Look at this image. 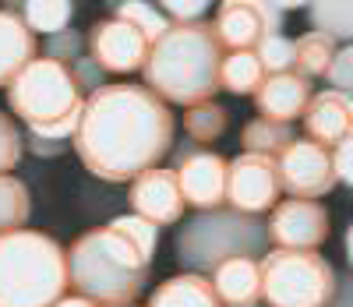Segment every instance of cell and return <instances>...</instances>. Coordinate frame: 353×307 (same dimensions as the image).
Listing matches in <instances>:
<instances>
[{
  "mask_svg": "<svg viewBox=\"0 0 353 307\" xmlns=\"http://www.w3.org/2000/svg\"><path fill=\"white\" fill-rule=\"evenodd\" d=\"M28 212H32V201H28V188H25L18 177L0 173V233L25 230Z\"/></svg>",
  "mask_w": 353,
  "mask_h": 307,
  "instance_id": "cell-24",
  "label": "cell"
},
{
  "mask_svg": "<svg viewBox=\"0 0 353 307\" xmlns=\"http://www.w3.org/2000/svg\"><path fill=\"white\" fill-rule=\"evenodd\" d=\"M265 244H269L265 223L233 208H212L184 226V233L176 237V255L191 268L212 272L226 258H258Z\"/></svg>",
  "mask_w": 353,
  "mask_h": 307,
  "instance_id": "cell-6",
  "label": "cell"
},
{
  "mask_svg": "<svg viewBox=\"0 0 353 307\" xmlns=\"http://www.w3.org/2000/svg\"><path fill=\"white\" fill-rule=\"evenodd\" d=\"M254 307H258V304H254Z\"/></svg>",
  "mask_w": 353,
  "mask_h": 307,
  "instance_id": "cell-37",
  "label": "cell"
},
{
  "mask_svg": "<svg viewBox=\"0 0 353 307\" xmlns=\"http://www.w3.org/2000/svg\"><path fill=\"white\" fill-rule=\"evenodd\" d=\"M81 46H85V39L74 32V28H64V32H57V36L46 39V57L57 60V64H74Z\"/></svg>",
  "mask_w": 353,
  "mask_h": 307,
  "instance_id": "cell-31",
  "label": "cell"
},
{
  "mask_svg": "<svg viewBox=\"0 0 353 307\" xmlns=\"http://www.w3.org/2000/svg\"><path fill=\"white\" fill-rule=\"evenodd\" d=\"M269 78L261 71L258 57L254 53H226L223 57V68H219V85L233 96H254L261 88V81Z\"/></svg>",
  "mask_w": 353,
  "mask_h": 307,
  "instance_id": "cell-20",
  "label": "cell"
},
{
  "mask_svg": "<svg viewBox=\"0 0 353 307\" xmlns=\"http://www.w3.org/2000/svg\"><path fill=\"white\" fill-rule=\"evenodd\" d=\"M53 307H96V304L85 300V297H64V300H57Z\"/></svg>",
  "mask_w": 353,
  "mask_h": 307,
  "instance_id": "cell-36",
  "label": "cell"
},
{
  "mask_svg": "<svg viewBox=\"0 0 353 307\" xmlns=\"http://www.w3.org/2000/svg\"><path fill=\"white\" fill-rule=\"evenodd\" d=\"M21 21L32 28V32H43V36H57L71 25V14H74V4L68 0H28L21 4Z\"/></svg>",
  "mask_w": 353,
  "mask_h": 307,
  "instance_id": "cell-22",
  "label": "cell"
},
{
  "mask_svg": "<svg viewBox=\"0 0 353 307\" xmlns=\"http://www.w3.org/2000/svg\"><path fill=\"white\" fill-rule=\"evenodd\" d=\"M28 145H32V152L36 156H46V159H57L61 156V141H46V138H39V135H28Z\"/></svg>",
  "mask_w": 353,
  "mask_h": 307,
  "instance_id": "cell-35",
  "label": "cell"
},
{
  "mask_svg": "<svg viewBox=\"0 0 353 307\" xmlns=\"http://www.w3.org/2000/svg\"><path fill=\"white\" fill-rule=\"evenodd\" d=\"M265 230H269V240H276L283 251H314L318 244L329 240L332 219L325 205L290 198L272 208V219Z\"/></svg>",
  "mask_w": 353,
  "mask_h": 307,
  "instance_id": "cell-12",
  "label": "cell"
},
{
  "mask_svg": "<svg viewBox=\"0 0 353 307\" xmlns=\"http://www.w3.org/2000/svg\"><path fill=\"white\" fill-rule=\"evenodd\" d=\"M226 50L216 39L212 21H188L170 25V32L152 43L145 60V88L156 92L163 103L198 106L209 103L219 92V68Z\"/></svg>",
  "mask_w": 353,
  "mask_h": 307,
  "instance_id": "cell-2",
  "label": "cell"
},
{
  "mask_svg": "<svg viewBox=\"0 0 353 307\" xmlns=\"http://www.w3.org/2000/svg\"><path fill=\"white\" fill-rule=\"evenodd\" d=\"M39 39L14 8H0V88H8L25 64L36 60Z\"/></svg>",
  "mask_w": 353,
  "mask_h": 307,
  "instance_id": "cell-17",
  "label": "cell"
},
{
  "mask_svg": "<svg viewBox=\"0 0 353 307\" xmlns=\"http://www.w3.org/2000/svg\"><path fill=\"white\" fill-rule=\"evenodd\" d=\"M283 11L279 4H251V0H226L216 11V39L230 53H254V46L269 36H279Z\"/></svg>",
  "mask_w": 353,
  "mask_h": 307,
  "instance_id": "cell-10",
  "label": "cell"
},
{
  "mask_svg": "<svg viewBox=\"0 0 353 307\" xmlns=\"http://www.w3.org/2000/svg\"><path fill=\"white\" fill-rule=\"evenodd\" d=\"M265 307H329L336 300V272L318 251H269L258 258Z\"/></svg>",
  "mask_w": 353,
  "mask_h": 307,
  "instance_id": "cell-7",
  "label": "cell"
},
{
  "mask_svg": "<svg viewBox=\"0 0 353 307\" xmlns=\"http://www.w3.org/2000/svg\"><path fill=\"white\" fill-rule=\"evenodd\" d=\"M152 43L145 39L134 25L121 21V18H103L92 25L88 32V53H92V64L99 71L110 75H131L141 71L145 60H149Z\"/></svg>",
  "mask_w": 353,
  "mask_h": 307,
  "instance_id": "cell-11",
  "label": "cell"
},
{
  "mask_svg": "<svg viewBox=\"0 0 353 307\" xmlns=\"http://www.w3.org/2000/svg\"><path fill=\"white\" fill-rule=\"evenodd\" d=\"M21 152H25V141H21L18 124L8 113H0V173H11L21 159Z\"/></svg>",
  "mask_w": 353,
  "mask_h": 307,
  "instance_id": "cell-30",
  "label": "cell"
},
{
  "mask_svg": "<svg viewBox=\"0 0 353 307\" xmlns=\"http://www.w3.org/2000/svg\"><path fill=\"white\" fill-rule=\"evenodd\" d=\"M254 57L265 75H286V71H293V39L269 36L254 46Z\"/></svg>",
  "mask_w": 353,
  "mask_h": 307,
  "instance_id": "cell-28",
  "label": "cell"
},
{
  "mask_svg": "<svg viewBox=\"0 0 353 307\" xmlns=\"http://www.w3.org/2000/svg\"><path fill=\"white\" fill-rule=\"evenodd\" d=\"M290 141H293L290 124H276V120H251V124L241 131V145H244V152H251V156L276 159Z\"/></svg>",
  "mask_w": 353,
  "mask_h": 307,
  "instance_id": "cell-23",
  "label": "cell"
},
{
  "mask_svg": "<svg viewBox=\"0 0 353 307\" xmlns=\"http://www.w3.org/2000/svg\"><path fill=\"white\" fill-rule=\"evenodd\" d=\"M68 286V255L50 233H0V307H53Z\"/></svg>",
  "mask_w": 353,
  "mask_h": 307,
  "instance_id": "cell-4",
  "label": "cell"
},
{
  "mask_svg": "<svg viewBox=\"0 0 353 307\" xmlns=\"http://www.w3.org/2000/svg\"><path fill=\"white\" fill-rule=\"evenodd\" d=\"M304 128H307V141L321 145V148H336L339 141L353 138V99L343 92H314L307 110H304Z\"/></svg>",
  "mask_w": 353,
  "mask_h": 307,
  "instance_id": "cell-15",
  "label": "cell"
},
{
  "mask_svg": "<svg viewBox=\"0 0 353 307\" xmlns=\"http://www.w3.org/2000/svg\"><path fill=\"white\" fill-rule=\"evenodd\" d=\"M226 124H230V113L219 103H212V99L198 103V106H188V113H184V131L194 141H216V138H223Z\"/></svg>",
  "mask_w": 353,
  "mask_h": 307,
  "instance_id": "cell-26",
  "label": "cell"
},
{
  "mask_svg": "<svg viewBox=\"0 0 353 307\" xmlns=\"http://www.w3.org/2000/svg\"><path fill=\"white\" fill-rule=\"evenodd\" d=\"M145 307H223L219 297L212 293V283L198 272H184L173 279L159 283Z\"/></svg>",
  "mask_w": 353,
  "mask_h": 307,
  "instance_id": "cell-19",
  "label": "cell"
},
{
  "mask_svg": "<svg viewBox=\"0 0 353 307\" xmlns=\"http://www.w3.org/2000/svg\"><path fill=\"white\" fill-rule=\"evenodd\" d=\"M336 43L329 36H318V32H307L301 36L297 43H293V75H301V78H314V75H325L329 64H332V57H336Z\"/></svg>",
  "mask_w": 353,
  "mask_h": 307,
  "instance_id": "cell-21",
  "label": "cell"
},
{
  "mask_svg": "<svg viewBox=\"0 0 353 307\" xmlns=\"http://www.w3.org/2000/svg\"><path fill=\"white\" fill-rule=\"evenodd\" d=\"M311 21L318 36H329L336 46L353 39V4H311Z\"/></svg>",
  "mask_w": 353,
  "mask_h": 307,
  "instance_id": "cell-25",
  "label": "cell"
},
{
  "mask_svg": "<svg viewBox=\"0 0 353 307\" xmlns=\"http://www.w3.org/2000/svg\"><path fill=\"white\" fill-rule=\"evenodd\" d=\"M64 255L68 283L96 307H131L149 283V261L113 223L85 230Z\"/></svg>",
  "mask_w": 353,
  "mask_h": 307,
  "instance_id": "cell-3",
  "label": "cell"
},
{
  "mask_svg": "<svg viewBox=\"0 0 353 307\" xmlns=\"http://www.w3.org/2000/svg\"><path fill=\"white\" fill-rule=\"evenodd\" d=\"M332 156V173H336V184H353V138L339 141L336 148H329Z\"/></svg>",
  "mask_w": 353,
  "mask_h": 307,
  "instance_id": "cell-34",
  "label": "cell"
},
{
  "mask_svg": "<svg viewBox=\"0 0 353 307\" xmlns=\"http://www.w3.org/2000/svg\"><path fill=\"white\" fill-rule=\"evenodd\" d=\"M314 96V88L307 78L301 75H269L261 81V88L254 92V106L261 113V120H276V124H290V120L304 117L307 103Z\"/></svg>",
  "mask_w": 353,
  "mask_h": 307,
  "instance_id": "cell-16",
  "label": "cell"
},
{
  "mask_svg": "<svg viewBox=\"0 0 353 307\" xmlns=\"http://www.w3.org/2000/svg\"><path fill=\"white\" fill-rule=\"evenodd\" d=\"M68 68H71L74 81L81 85V92H88V96H92L96 88H103V71L92 64V57H78L74 64H68Z\"/></svg>",
  "mask_w": 353,
  "mask_h": 307,
  "instance_id": "cell-33",
  "label": "cell"
},
{
  "mask_svg": "<svg viewBox=\"0 0 353 307\" xmlns=\"http://www.w3.org/2000/svg\"><path fill=\"white\" fill-rule=\"evenodd\" d=\"M113 18L134 25L149 43H159V39L170 32V25H173L163 11H156L152 4H141V0H124V4H117V14H113Z\"/></svg>",
  "mask_w": 353,
  "mask_h": 307,
  "instance_id": "cell-27",
  "label": "cell"
},
{
  "mask_svg": "<svg viewBox=\"0 0 353 307\" xmlns=\"http://www.w3.org/2000/svg\"><path fill=\"white\" fill-rule=\"evenodd\" d=\"M325 78L332 81V92H343V96H350V92H353V46H339V50H336Z\"/></svg>",
  "mask_w": 353,
  "mask_h": 307,
  "instance_id": "cell-32",
  "label": "cell"
},
{
  "mask_svg": "<svg viewBox=\"0 0 353 307\" xmlns=\"http://www.w3.org/2000/svg\"><path fill=\"white\" fill-rule=\"evenodd\" d=\"M212 293L223 307H254L261 300L258 258H226L212 268Z\"/></svg>",
  "mask_w": 353,
  "mask_h": 307,
  "instance_id": "cell-18",
  "label": "cell"
},
{
  "mask_svg": "<svg viewBox=\"0 0 353 307\" xmlns=\"http://www.w3.org/2000/svg\"><path fill=\"white\" fill-rule=\"evenodd\" d=\"M176 184H181L184 205L198 212H212L226 205V159L216 152H181L176 156Z\"/></svg>",
  "mask_w": 353,
  "mask_h": 307,
  "instance_id": "cell-13",
  "label": "cell"
},
{
  "mask_svg": "<svg viewBox=\"0 0 353 307\" xmlns=\"http://www.w3.org/2000/svg\"><path fill=\"white\" fill-rule=\"evenodd\" d=\"M276 173H279V191H286L297 201H318L339 188L332 173V156L307 138H293L279 152Z\"/></svg>",
  "mask_w": 353,
  "mask_h": 307,
  "instance_id": "cell-8",
  "label": "cell"
},
{
  "mask_svg": "<svg viewBox=\"0 0 353 307\" xmlns=\"http://www.w3.org/2000/svg\"><path fill=\"white\" fill-rule=\"evenodd\" d=\"M173 145V113L145 85H103L85 99L74 152L88 173L121 184L156 170Z\"/></svg>",
  "mask_w": 353,
  "mask_h": 307,
  "instance_id": "cell-1",
  "label": "cell"
},
{
  "mask_svg": "<svg viewBox=\"0 0 353 307\" xmlns=\"http://www.w3.org/2000/svg\"><path fill=\"white\" fill-rule=\"evenodd\" d=\"M8 106L14 110L18 120H25L32 135L46 141H61L74 135L78 128L85 92L74 81L68 64H57L50 57H36L8 85Z\"/></svg>",
  "mask_w": 353,
  "mask_h": 307,
  "instance_id": "cell-5",
  "label": "cell"
},
{
  "mask_svg": "<svg viewBox=\"0 0 353 307\" xmlns=\"http://www.w3.org/2000/svg\"><path fill=\"white\" fill-rule=\"evenodd\" d=\"M131 208L134 216H141L145 223L170 226L184 216V198H181V184H176L173 170H145L141 177L131 180Z\"/></svg>",
  "mask_w": 353,
  "mask_h": 307,
  "instance_id": "cell-14",
  "label": "cell"
},
{
  "mask_svg": "<svg viewBox=\"0 0 353 307\" xmlns=\"http://www.w3.org/2000/svg\"><path fill=\"white\" fill-rule=\"evenodd\" d=\"M226 205L244 216H258L265 208L279 205V173L276 159L241 152L226 163Z\"/></svg>",
  "mask_w": 353,
  "mask_h": 307,
  "instance_id": "cell-9",
  "label": "cell"
},
{
  "mask_svg": "<svg viewBox=\"0 0 353 307\" xmlns=\"http://www.w3.org/2000/svg\"><path fill=\"white\" fill-rule=\"evenodd\" d=\"M113 226L121 230V233L134 244V248L141 251L145 261H152V255H156V248H159V233H156L152 223H145L141 216H121V219H113Z\"/></svg>",
  "mask_w": 353,
  "mask_h": 307,
  "instance_id": "cell-29",
  "label": "cell"
}]
</instances>
